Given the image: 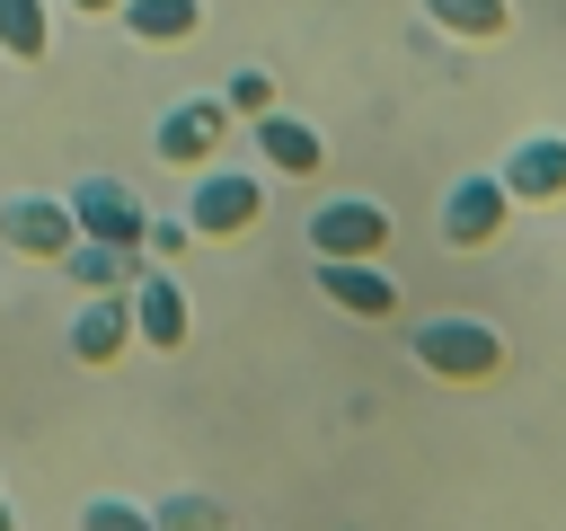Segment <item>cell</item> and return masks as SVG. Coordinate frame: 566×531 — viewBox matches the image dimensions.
<instances>
[{"instance_id":"8","label":"cell","mask_w":566,"mask_h":531,"mask_svg":"<svg viewBox=\"0 0 566 531\" xmlns=\"http://www.w3.org/2000/svg\"><path fill=\"white\" fill-rule=\"evenodd\" d=\"M389 248V204L371 195H327L310 212V257H380Z\"/></svg>"},{"instance_id":"11","label":"cell","mask_w":566,"mask_h":531,"mask_svg":"<svg viewBox=\"0 0 566 531\" xmlns=\"http://www.w3.org/2000/svg\"><path fill=\"white\" fill-rule=\"evenodd\" d=\"M248 142H256V159H265L274 177H318V168H327V142H318V124H310V115L265 106V115L248 124Z\"/></svg>"},{"instance_id":"4","label":"cell","mask_w":566,"mask_h":531,"mask_svg":"<svg viewBox=\"0 0 566 531\" xmlns=\"http://www.w3.org/2000/svg\"><path fill=\"white\" fill-rule=\"evenodd\" d=\"M504 221H513V195H504V177L495 168H469V177H451V195H442V248H495L504 239Z\"/></svg>"},{"instance_id":"13","label":"cell","mask_w":566,"mask_h":531,"mask_svg":"<svg viewBox=\"0 0 566 531\" xmlns=\"http://www.w3.org/2000/svg\"><path fill=\"white\" fill-rule=\"evenodd\" d=\"M62 274H71L80 292H124V283L142 274V248H115V239H71V248H62Z\"/></svg>"},{"instance_id":"18","label":"cell","mask_w":566,"mask_h":531,"mask_svg":"<svg viewBox=\"0 0 566 531\" xmlns=\"http://www.w3.org/2000/svg\"><path fill=\"white\" fill-rule=\"evenodd\" d=\"M221 106H230L239 124H256V115L274 106V71H230V88H221Z\"/></svg>"},{"instance_id":"3","label":"cell","mask_w":566,"mask_h":531,"mask_svg":"<svg viewBox=\"0 0 566 531\" xmlns=\"http://www.w3.org/2000/svg\"><path fill=\"white\" fill-rule=\"evenodd\" d=\"M71 221H80V239H115V248H142V230H150V204H142V186L133 177H80L71 195Z\"/></svg>"},{"instance_id":"20","label":"cell","mask_w":566,"mask_h":531,"mask_svg":"<svg viewBox=\"0 0 566 531\" xmlns=\"http://www.w3.org/2000/svg\"><path fill=\"white\" fill-rule=\"evenodd\" d=\"M186 248H195L186 212H177V221H159V212H150V230H142V257H150V266H168V257H186Z\"/></svg>"},{"instance_id":"2","label":"cell","mask_w":566,"mask_h":531,"mask_svg":"<svg viewBox=\"0 0 566 531\" xmlns=\"http://www.w3.org/2000/svg\"><path fill=\"white\" fill-rule=\"evenodd\" d=\"M265 221V177L256 168H195V195H186V230L195 239H248Z\"/></svg>"},{"instance_id":"22","label":"cell","mask_w":566,"mask_h":531,"mask_svg":"<svg viewBox=\"0 0 566 531\" xmlns=\"http://www.w3.org/2000/svg\"><path fill=\"white\" fill-rule=\"evenodd\" d=\"M0 531H18V513H9V496H0Z\"/></svg>"},{"instance_id":"16","label":"cell","mask_w":566,"mask_h":531,"mask_svg":"<svg viewBox=\"0 0 566 531\" xmlns=\"http://www.w3.org/2000/svg\"><path fill=\"white\" fill-rule=\"evenodd\" d=\"M0 53H9V62H44V53H53L44 0H0Z\"/></svg>"},{"instance_id":"10","label":"cell","mask_w":566,"mask_h":531,"mask_svg":"<svg viewBox=\"0 0 566 531\" xmlns=\"http://www.w3.org/2000/svg\"><path fill=\"white\" fill-rule=\"evenodd\" d=\"M318 292L345 319H398V283H389L380 257H318Z\"/></svg>"},{"instance_id":"12","label":"cell","mask_w":566,"mask_h":531,"mask_svg":"<svg viewBox=\"0 0 566 531\" xmlns=\"http://www.w3.org/2000/svg\"><path fill=\"white\" fill-rule=\"evenodd\" d=\"M71 354H80L88 372H106V363L133 354V310H124V292H80V310H71Z\"/></svg>"},{"instance_id":"19","label":"cell","mask_w":566,"mask_h":531,"mask_svg":"<svg viewBox=\"0 0 566 531\" xmlns=\"http://www.w3.org/2000/svg\"><path fill=\"white\" fill-rule=\"evenodd\" d=\"M150 522H159V531H221V504H212V496H159Z\"/></svg>"},{"instance_id":"7","label":"cell","mask_w":566,"mask_h":531,"mask_svg":"<svg viewBox=\"0 0 566 531\" xmlns=\"http://www.w3.org/2000/svg\"><path fill=\"white\" fill-rule=\"evenodd\" d=\"M71 239H80V221H71L62 195H9V204H0V248H9V257H27V266H62Z\"/></svg>"},{"instance_id":"17","label":"cell","mask_w":566,"mask_h":531,"mask_svg":"<svg viewBox=\"0 0 566 531\" xmlns=\"http://www.w3.org/2000/svg\"><path fill=\"white\" fill-rule=\"evenodd\" d=\"M80 531H159V522H150L133 496H88V504H80Z\"/></svg>"},{"instance_id":"15","label":"cell","mask_w":566,"mask_h":531,"mask_svg":"<svg viewBox=\"0 0 566 531\" xmlns=\"http://www.w3.org/2000/svg\"><path fill=\"white\" fill-rule=\"evenodd\" d=\"M424 18H433L442 35H460V44H495V35H513V0H424Z\"/></svg>"},{"instance_id":"14","label":"cell","mask_w":566,"mask_h":531,"mask_svg":"<svg viewBox=\"0 0 566 531\" xmlns=\"http://www.w3.org/2000/svg\"><path fill=\"white\" fill-rule=\"evenodd\" d=\"M115 18H124L133 44H186V35L203 27V0H124Z\"/></svg>"},{"instance_id":"21","label":"cell","mask_w":566,"mask_h":531,"mask_svg":"<svg viewBox=\"0 0 566 531\" xmlns=\"http://www.w3.org/2000/svg\"><path fill=\"white\" fill-rule=\"evenodd\" d=\"M71 9H80V18H115L124 0H71Z\"/></svg>"},{"instance_id":"6","label":"cell","mask_w":566,"mask_h":531,"mask_svg":"<svg viewBox=\"0 0 566 531\" xmlns=\"http://www.w3.org/2000/svg\"><path fill=\"white\" fill-rule=\"evenodd\" d=\"M230 106L221 97H177L168 115H159V133H150V150L168 159V168H212L221 159V142H230Z\"/></svg>"},{"instance_id":"5","label":"cell","mask_w":566,"mask_h":531,"mask_svg":"<svg viewBox=\"0 0 566 531\" xmlns=\"http://www.w3.org/2000/svg\"><path fill=\"white\" fill-rule=\"evenodd\" d=\"M124 310H133V345H150V354H186L195 310H186V283H177L168 266H142V274L124 283Z\"/></svg>"},{"instance_id":"9","label":"cell","mask_w":566,"mask_h":531,"mask_svg":"<svg viewBox=\"0 0 566 531\" xmlns=\"http://www.w3.org/2000/svg\"><path fill=\"white\" fill-rule=\"evenodd\" d=\"M495 177H504L513 204H566V133H522L495 159Z\"/></svg>"},{"instance_id":"1","label":"cell","mask_w":566,"mask_h":531,"mask_svg":"<svg viewBox=\"0 0 566 531\" xmlns=\"http://www.w3.org/2000/svg\"><path fill=\"white\" fill-rule=\"evenodd\" d=\"M407 354H416L433 381L478 389V381H495V372H504V327H495V319H460V310H442V319H416Z\"/></svg>"}]
</instances>
